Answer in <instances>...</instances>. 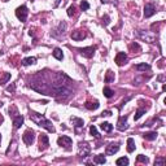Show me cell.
<instances>
[{"label":"cell","mask_w":166,"mask_h":166,"mask_svg":"<svg viewBox=\"0 0 166 166\" xmlns=\"http://www.w3.org/2000/svg\"><path fill=\"white\" fill-rule=\"evenodd\" d=\"M18 114H20V113H18V109L14 107V105H10V107H9V116L12 117V119L16 118Z\"/></svg>","instance_id":"obj_26"},{"label":"cell","mask_w":166,"mask_h":166,"mask_svg":"<svg viewBox=\"0 0 166 166\" xmlns=\"http://www.w3.org/2000/svg\"><path fill=\"white\" fill-rule=\"evenodd\" d=\"M27 14H29V10H27V7L26 5H21L16 9V17L20 20L21 22H25L26 18H27Z\"/></svg>","instance_id":"obj_3"},{"label":"cell","mask_w":166,"mask_h":166,"mask_svg":"<svg viewBox=\"0 0 166 166\" xmlns=\"http://www.w3.org/2000/svg\"><path fill=\"white\" fill-rule=\"evenodd\" d=\"M100 127H101L103 131H105V133H110V131L113 130V124H110L109 122H103L100 124Z\"/></svg>","instance_id":"obj_24"},{"label":"cell","mask_w":166,"mask_h":166,"mask_svg":"<svg viewBox=\"0 0 166 166\" xmlns=\"http://www.w3.org/2000/svg\"><path fill=\"white\" fill-rule=\"evenodd\" d=\"M135 150V140L133 138H129L127 139V152L131 153Z\"/></svg>","instance_id":"obj_19"},{"label":"cell","mask_w":166,"mask_h":166,"mask_svg":"<svg viewBox=\"0 0 166 166\" xmlns=\"http://www.w3.org/2000/svg\"><path fill=\"white\" fill-rule=\"evenodd\" d=\"M53 57L57 59V60H62V59H64L62 51L60 50V48H55V50H53Z\"/></svg>","instance_id":"obj_30"},{"label":"cell","mask_w":166,"mask_h":166,"mask_svg":"<svg viewBox=\"0 0 166 166\" xmlns=\"http://www.w3.org/2000/svg\"><path fill=\"white\" fill-rule=\"evenodd\" d=\"M10 79V74L9 73H0V84H4Z\"/></svg>","instance_id":"obj_25"},{"label":"cell","mask_w":166,"mask_h":166,"mask_svg":"<svg viewBox=\"0 0 166 166\" xmlns=\"http://www.w3.org/2000/svg\"><path fill=\"white\" fill-rule=\"evenodd\" d=\"M165 162H166V160L164 157H157L156 160H154V165L156 166H164Z\"/></svg>","instance_id":"obj_33"},{"label":"cell","mask_w":166,"mask_h":166,"mask_svg":"<svg viewBox=\"0 0 166 166\" xmlns=\"http://www.w3.org/2000/svg\"><path fill=\"white\" fill-rule=\"evenodd\" d=\"M116 164L118 166H126V165H129V158H127V157H121V158H118V160L116 161Z\"/></svg>","instance_id":"obj_27"},{"label":"cell","mask_w":166,"mask_h":166,"mask_svg":"<svg viewBox=\"0 0 166 166\" xmlns=\"http://www.w3.org/2000/svg\"><path fill=\"white\" fill-rule=\"evenodd\" d=\"M143 138H144L145 140H154V139L157 138V133H156V131H150V133H145V134H143Z\"/></svg>","instance_id":"obj_22"},{"label":"cell","mask_w":166,"mask_h":166,"mask_svg":"<svg viewBox=\"0 0 166 166\" xmlns=\"http://www.w3.org/2000/svg\"><path fill=\"white\" fill-rule=\"evenodd\" d=\"M127 117H121V118L118 119V122H117V129H118L119 131H124L127 130Z\"/></svg>","instance_id":"obj_14"},{"label":"cell","mask_w":166,"mask_h":166,"mask_svg":"<svg viewBox=\"0 0 166 166\" xmlns=\"http://www.w3.org/2000/svg\"><path fill=\"white\" fill-rule=\"evenodd\" d=\"M101 116H103V117H110L112 116V112L110 110H105V112L101 113Z\"/></svg>","instance_id":"obj_39"},{"label":"cell","mask_w":166,"mask_h":166,"mask_svg":"<svg viewBox=\"0 0 166 166\" xmlns=\"http://www.w3.org/2000/svg\"><path fill=\"white\" fill-rule=\"evenodd\" d=\"M4 1H8V0H4Z\"/></svg>","instance_id":"obj_45"},{"label":"cell","mask_w":166,"mask_h":166,"mask_svg":"<svg viewBox=\"0 0 166 166\" xmlns=\"http://www.w3.org/2000/svg\"><path fill=\"white\" fill-rule=\"evenodd\" d=\"M114 78H116V75L114 73H113L112 70H108L107 71V74H105V83H112V82H114Z\"/></svg>","instance_id":"obj_18"},{"label":"cell","mask_w":166,"mask_h":166,"mask_svg":"<svg viewBox=\"0 0 166 166\" xmlns=\"http://www.w3.org/2000/svg\"><path fill=\"white\" fill-rule=\"evenodd\" d=\"M130 51L134 52V53H139V52L142 51V48H140V46H139L138 43H131L130 44Z\"/></svg>","instance_id":"obj_29"},{"label":"cell","mask_w":166,"mask_h":166,"mask_svg":"<svg viewBox=\"0 0 166 166\" xmlns=\"http://www.w3.org/2000/svg\"><path fill=\"white\" fill-rule=\"evenodd\" d=\"M95 50H96L95 47H86V48H81L79 52H81V55L84 56V57L91 59L93 56V53H95Z\"/></svg>","instance_id":"obj_12"},{"label":"cell","mask_w":166,"mask_h":166,"mask_svg":"<svg viewBox=\"0 0 166 166\" xmlns=\"http://www.w3.org/2000/svg\"><path fill=\"white\" fill-rule=\"evenodd\" d=\"M70 119H71V122L74 123V126L77 127V129H78V127H83V126H84V122H83V119H81V118H77V117H71Z\"/></svg>","instance_id":"obj_21"},{"label":"cell","mask_w":166,"mask_h":166,"mask_svg":"<svg viewBox=\"0 0 166 166\" xmlns=\"http://www.w3.org/2000/svg\"><path fill=\"white\" fill-rule=\"evenodd\" d=\"M39 148L42 150H44V149H47L48 147H50V139H48V136L46 134H42L40 136H39Z\"/></svg>","instance_id":"obj_11"},{"label":"cell","mask_w":166,"mask_h":166,"mask_svg":"<svg viewBox=\"0 0 166 166\" xmlns=\"http://www.w3.org/2000/svg\"><path fill=\"white\" fill-rule=\"evenodd\" d=\"M114 61H116V64H117L118 66L124 65V64H126V61H127V55L124 53V52H118V53L116 55Z\"/></svg>","instance_id":"obj_9"},{"label":"cell","mask_w":166,"mask_h":166,"mask_svg":"<svg viewBox=\"0 0 166 166\" xmlns=\"http://www.w3.org/2000/svg\"><path fill=\"white\" fill-rule=\"evenodd\" d=\"M135 70L138 71H145V70H150V65L148 64H138V65H135Z\"/></svg>","instance_id":"obj_20"},{"label":"cell","mask_w":166,"mask_h":166,"mask_svg":"<svg viewBox=\"0 0 166 166\" xmlns=\"http://www.w3.org/2000/svg\"><path fill=\"white\" fill-rule=\"evenodd\" d=\"M30 119L33 121V122H35L38 126H40V127H44L47 131H50V133H55V127H53V124H52V122L50 119H47L46 117H44L43 114H39V113H35V112H30Z\"/></svg>","instance_id":"obj_1"},{"label":"cell","mask_w":166,"mask_h":166,"mask_svg":"<svg viewBox=\"0 0 166 166\" xmlns=\"http://www.w3.org/2000/svg\"><path fill=\"white\" fill-rule=\"evenodd\" d=\"M158 81H161V82L164 81V75H160V77H158Z\"/></svg>","instance_id":"obj_40"},{"label":"cell","mask_w":166,"mask_h":166,"mask_svg":"<svg viewBox=\"0 0 166 166\" xmlns=\"http://www.w3.org/2000/svg\"><path fill=\"white\" fill-rule=\"evenodd\" d=\"M99 101L97 100H95V101H87V103L84 104V107L87 108V109H90V110H96L97 108H99Z\"/></svg>","instance_id":"obj_16"},{"label":"cell","mask_w":166,"mask_h":166,"mask_svg":"<svg viewBox=\"0 0 166 166\" xmlns=\"http://www.w3.org/2000/svg\"><path fill=\"white\" fill-rule=\"evenodd\" d=\"M67 16L69 17H74L75 16V7L74 5H71L67 8Z\"/></svg>","instance_id":"obj_34"},{"label":"cell","mask_w":166,"mask_h":166,"mask_svg":"<svg viewBox=\"0 0 166 166\" xmlns=\"http://www.w3.org/2000/svg\"><path fill=\"white\" fill-rule=\"evenodd\" d=\"M90 133H91V135H92L93 138L100 139V134L97 133V130H96V127H95V126H91V127H90Z\"/></svg>","instance_id":"obj_32"},{"label":"cell","mask_w":166,"mask_h":166,"mask_svg":"<svg viewBox=\"0 0 166 166\" xmlns=\"http://www.w3.org/2000/svg\"><path fill=\"white\" fill-rule=\"evenodd\" d=\"M88 8H90V4H88L87 1H82L81 3V9L82 10H87Z\"/></svg>","instance_id":"obj_37"},{"label":"cell","mask_w":166,"mask_h":166,"mask_svg":"<svg viewBox=\"0 0 166 166\" xmlns=\"http://www.w3.org/2000/svg\"><path fill=\"white\" fill-rule=\"evenodd\" d=\"M136 160H138V162H144V164H148V162H149V160H148V157L143 156V154H139Z\"/></svg>","instance_id":"obj_35"},{"label":"cell","mask_w":166,"mask_h":166,"mask_svg":"<svg viewBox=\"0 0 166 166\" xmlns=\"http://www.w3.org/2000/svg\"><path fill=\"white\" fill-rule=\"evenodd\" d=\"M93 162L97 165H104L107 162V158L104 157V154H97V156L93 157Z\"/></svg>","instance_id":"obj_17"},{"label":"cell","mask_w":166,"mask_h":166,"mask_svg":"<svg viewBox=\"0 0 166 166\" xmlns=\"http://www.w3.org/2000/svg\"><path fill=\"white\" fill-rule=\"evenodd\" d=\"M118 150H119V144H118V143H110L109 145H107L105 154H107V156H113V154L117 153Z\"/></svg>","instance_id":"obj_6"},{"label":"cell","mask_w":166,"mask_h":166,"mask_svg":"<svg viewBox=\"0 0 166 166\" xmlns=\"http://www.w3.org/2000/svg\"><path fill=\"white\" fill-rule=\"evenodd\" d=\"M101 21H103L104 26H107V25H109V22H110V17H109L108 14H105V16H103V18H101Z\"/></svg>","instance_id":"obj_36"},{"label":"cell","mask_w":166,"mask_h":166,"mask_svg":"<svg viewBox=\"0 0 166 166\" xmlns=\"http://www.w3.org/2000/svg\"><path fill=\"white\" fill-rule=\"evenodd\" d=\"M138 36L142 40H145L147 43H153L156 42V34L152 31H144V30H139L138 31Z\"/></svg>","instance_id":"obj_2"},{"label":"cell","mask_w":166,"mask_h":166,"mask_svg":"<svg viewBox=\"0 0 166 166\" xmlns=\"http://www.w3.org/2000/svg\"><path fill=\"white\" fill-rule=\"evenodd\" d=\"M0 142H1V134H0Z\"/></svg>","instance_id":"obj_43"},{"label":"cell","mask_w":166,"mask_h":166,"mask_svg":"<svg viewBox=\"0 0 166 166\" xmlns=\"http://www.w3.org/2000/svg\"><path fill=\"white\" fill-rule=\"evenodd\" d=\"M143 114H145V109H144V108H139L138 110H136V113H135L134 119H135V121H138V119L140 118V117H142Z\"/></svg>","instance_id":"obj_31"},{"label":"cell","mask_w":166,"mask_h":166,"mask_svg":"<svg viewBox=\"0 0 166 166\" xmlns=\"http://www.w3.org/2000/svg\"><path fill=\"white\" fill-rule=\"evenodd\" d=\"M78 153H79V156H81L82 158L83 157H87L90 152H91V147H90L88 143H86V142H82V143H79V145H78Z\"/></svg>","instance_id":"obj_4"},{"label":"cell","mask_w":166,"mask_h":166,"mask_svg":"<svg viewBox=\"0 0 166 166\" xmlns=\"http://www.w3.org/2000/svg\"><path fill=\"white\" fill-rule=\"evenodd\" d=\"M22 139H24L26 145H31L34 143V140H35V133H34L33 130H26L24 136H22Z\"/></svg>","instance_id":"obj_5"},{"label":"cell","mask_w":166,"mask_h":166,"mask_svg":"<svg viewBox=\"0 0 166 166\" xmlns=\"http://www.w3.org/2000/svg\"><path fill=\"white\" fill-rule=\"evenodd\" d=\"M22 123H24V117L18 114L16 118H13V127L14 129H20L22 126Z\"/></svg>","instance_id":"obj_15"},{"label":"cell","mask_w":166,"mask_h":166,"mask_svg":"<svg viewBox=\"0 0 166 166\" xmlns=\"http://www.w3.org/2000/svg\"><path fill=\"white\" fill-rule=\"evenodd\" d=\"M57 143H59V145L60 147H64V148H70V145H71V139L69 136H65V135H62V136H60L57 139Z\"/></svg>","instance_id":"obj_8"},{"label":"cell","mask_w":166,"mask_h":166,"mask_svg":"<svg viewBox=\"0 0 166 166\" xmlns=\"http://www.w3.org/2000/svg\"><path fill=\"white\" fill-rule=\"evenodd\" d=\"M1 122H3V117L0 116V123H1Z\"/></svg>","instance_id":"obj_42"},{"label":"cell","mask_w":166,"mask_h":166,"mask_svg":"<svg viewBox=\"0 0 166 166\" xmlns=\"http://www.w3.org/2000/svg\"><path fill=\"white\" fill-rule=\"evenodd\" d=\"M101 1H103V3H105V1H107V0H101Z\"/></svg>","instance_id":"obj_44"},{"label":"cell","mask_w":166,"mask_h":166,"mask_svg":"<svg viewBox=\"0 0 166 166\" xmlns=\"http://www.w3.org/2000/svg\"><path fill=\"white\" fill-rule=\"evenodd\" d=\"M36 62V59L35 57H26L22 60V65L24 66H29V65H34Z\"/></svg>","instance_id":"obj_23"},{"label":"cell","mask_w":166,"mask_h":166,"mask_svg":"<svg viewBox=\"0 0 166 166\" xmlns=\"http://www.w3.org/2000/svg\"><path fill=\"white\" fill-rule=\"evenodd\" d=\"M70 38L73 40H83L86 38V33L84 30H75V31L70 34Z\"/></svg>","instance_id":"obj_13"},{"label":"cell","mask_w":166,"mask_h":166,"mask_svg":"<svg viewBox=\"0 0 166 166\" xmlns=\"http://www.w3.org/2000/svg\"><path fill=\"white\" fill-rule=\"evenodd\" d=\"M162 91H164V92L166 91V84H164V86H162Z\"/></svg>","instance_id":"obj_41"},{"label":"cell","mask_w":166,"mask_h":166,"mask_svg":"<svg viewBox=\"0 0 166 166\" xmlns=\"http://www.w3.org/2000/svg\"><path fill=\"white\" fill-rule=\"evenodd\" d=\"M103 92H104V96L108 97V99H110V97H113V95H114V91H113L112 88H109V87H104Z\"/></svg>","instance_id":"obj_28"},{"label":"cell","mask_w":166,"mask_h":166,"mask_svg":"<svg viewBox=\"0 0 166 166\" xmlns=\"http://www.w3.org/2000/svg\"><path fill=\"white\" fill-rule=\"evenodd\" d=\"M154 13H156V7H154L153 4L148 3V4L144 5V17H145V18L152 17Z\"/></svg>","instance_id":"obj_10"},{"label":"cell","mask_w":166,"mask_h":166,"mask_svg":"<svg viewBox=\"0 0 166 166\" xmlns=\"http://www.w3.org/2000/svg\"><path fill=\"white\" fill-rule=\"evenodd\" d=\"M66 26H67L66 22L65 21H61V22H60V25H59V27L55 29V31L52 33V35L56 36V38L64 35V33H65V30H66Z\"/></svg>","instance_id":"obj_7"},{"label":"cell","mask_w":166,"mask_h":166,"mask_svg":"<svg viewBox=\"0 0 166 166\" xmlns=\"http://www.w3.org/2000/svg\"><path fill=\"white\" fill-rule=\"evenodd\" d=\"M14 90H16V84H12L7 88V92H14Z\"/></svg>","instance_id":"obj_38"}]
</instances>
